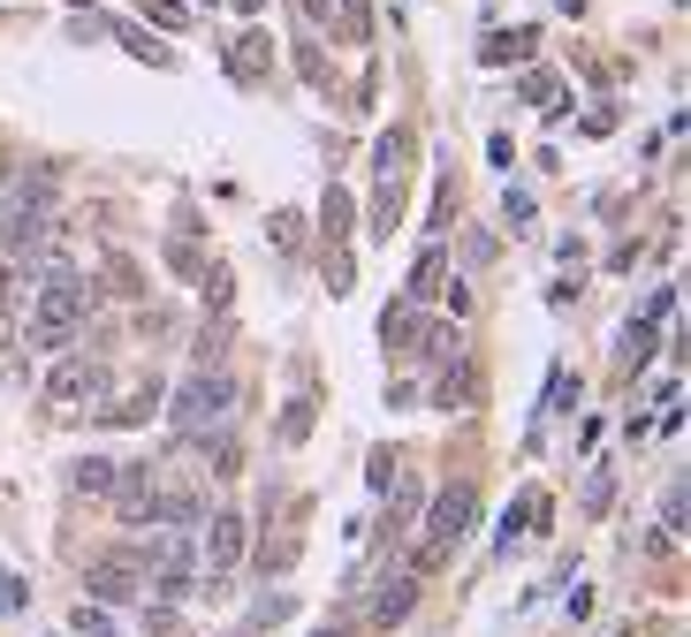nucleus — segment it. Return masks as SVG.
I'll list each match as a JSON object with an SVG mask.
<instances>
[{"label":"nucleus","instance_id":"nucleus-1","mask_svg":"<svg viewBox=\"0 0 691 637\" xmlns=\"http://www.w3.org/2000/svg\"><path fill=\"white\" fill-rule=\"evenodd\" d=\"M472 516H479V501H472V485H441L433 493V508H426V546H418V562H410V577H426L464 531H472Z\"/></svg>","mask_w":691,"mask_h":637},{"label":"nucleus","instance_id":"nucleus-2","mask_svg":"<svg viewBox=\"0 0 691 637\" xmlns=\"http://www.w3.org/2000/svg\"><path fill=\"white\" fill-rule=\"evenodd\" d=\"M228 402H236V387H228V372H190L182 380V395H175V425L182 433H205V425H221L228 418Z\"/></svg>","mask_w":691,"mask_h":637},{"label":"nucleus","instance_id":"nucleus-3","mask_svg":"<svg viewBox=\"0 0 691 637\" xmlns=\"http://www.w3.org/2000/svg\"><path fill=\"white\" fill-rule=\"evenodd\" d=\"M99 387H107V364H99V357H61V364L46 372V402H53V410H76V402L99 395Z\"/></svg>","mask_w":691,"mask_h":637},{"label":"nucleus","instance_id":"nucleus-4","mask_svg":"<svg viewBox=\"0 0 691 637\" xmlns=\"http://www.w3.org/2000/svg\"><path fill=\"white\" fill-rule=\"evenodd\" d=\"M236 562H243V516H205V577H213V592H228Z\"/></svg>","mask_w":691,"mask_h":637},{"label":"nucleus","instance_id":"nucleus-5","mask_svg":"<svg viewBox=\"0 0 691 637\" xmlns=\"http://www.w3.org/2000/svg\"><path fill=\"white\" fill-rule=\"evenodd\" d=\"M153 493H160V464H122V471H115V508H122V524H145V516H153Z\"/></svg>","mask_w":691,"mask_h":637},{"label":"nucleus","instance_id":"nucleus-6","mask_svg":"<svg viewBox=\"0 0 691 637\" xmlns=\"http://www.w3.org/2000/svg\"><path fill=\"white\" fill-rule=\"evenodd\" d=\"M266 69H274V38H266V31H243V38L228 46V76H236V84H259Z\"/></svg>","mask_w":691,"mask_h":637},{"label":"nucleus","instance_id":"nucleus-7","mask_svg":"<svg viewBox=\"0 0 691 637\" xmlns=\"http://www.w3.org/2000/svg\"><path fill=\"white\" fill-rule=\"evenodd\" d=\"M410 608H418V577L403 569V577H388V585H380V600H372V630H395Z\"/></svg>","mask_w":691,"mask_h":637},{"label":"nucleus","instance_id":"nucleus-8","mask_svg":"<svg viewBox=\"0 0 691 637\" xmlns=\"http://www.w3.org/2000/svg\"><path fill=\"white\" fill-rule=\"evenodd\" d=\"M92 600H107V608H122V600H138V569H130L122 554H107V562L92 569Z\"/></svg>","mask_w":691,"mask_h":637},{"label":"nucleus","instance_id":"nucleus-9","mask_svg":"<svg viewBox=\"0 0 691 637\" xmlns=\"http://www.w3.org/2000/svg\"><path fill=\"white\" fill-rule=\"evenodd\" d=\"M380 167H372V175H380V182H395V175H403V167H410V130H388V137H380Z\"/></svg>","mask_w":691,"mask_h":637},{"label":"nucleus","instance_id":"nucleus-10","mask_svg":"<svg viewBox=\"0 0 691 637\" xmlns=\"http://www.w3.org/2000/svg\"><path fill=\"white\" fill-rule=\"evenodd\" d=\"M115 471H122V464H107V456H84V464L69 471V485H76V493H115Z\"/></svg>","mask_w":691,"mask_h":637},{"label":"nucleus","instance_id":"nucleus-11","mask_svg":"<svg viewBox=\"0 0 691 637\" xmlns=\"http://www.w3.org/2000/svg\"><path fill=\"white\" fill-rule=\"evenodd\" d=\"M639 357H654V318H631V334H623V372H639Z\"/></svg>","mask_w":691,"mask_h":637},{"label":"nucleus","instance_id":"nucleus-12","mask_svg":"<svg viewBox=\"0 0 691 637\" xmlns=\"http://www.w3.org/2000/svg\"><path fill=\"white\" fill-rule=\"evenodd\" d=\"M524 99H532V107H547V115H562V84H555L547 69H532V76H524Z\"/></svg>","mask_w":691,"mask_h":637},{"label":"nucleus","instance_id":"nucleus-13","mask_svg":"<svg viewBox=\"0 0 691 637\" xmlns=\"http://www.w3.org/2000/svg\"><path fill=\"white\" fill-rule=\"evenodd\" d=\"M320 220H327V236H349V190H343V182L320 197Z\"/></svg>","mask_w":691,"mask_h":637},{"label":"nucleus","instance_id":"nucleus-14","mask_svg":"<svg viewBox=\"0 0 691 637\" xmlns=\"http://www.w3.org/2000/svg\"><path fill=\"white\" fill-rule=\"evenodd\" d=\"M532 53V31H502V38H487V61H524Z\"/></svg>","mask_w":691,"mask_h":637},{"label":"nucleus","instance_id":"nucleus-15","mask_svg":"<svg viewBox=\"0 0 691 637\" xmlns=\"http://www.w3.org/2000/svg\"><path fill=\"white\" fill-rule=\"evenodd\" d=\"M274 251H305V213H274Z\"/></svg>","mask_w":691,"mask_h":637},{"label":"nucleus","instance_id":"nucleus-16","mask_svg":"<svg viewBox=\"0 0 691 637\" xmlns=\"http://www.w3.org/2000/svg\"><path fill=\"white\" fill-rule=\"evenodd\" d=\"M433 281H441V251H418V266H410V297H433Z\"/></svg>","mask_w":691,"mask_h":637},{"label":"nucleus","instance_id":"nucleus-17","mask_svg":"<svg viewBox=\"0 0 691 637\" xmlns=\"http://www.w3.org/2000/svg\"><path fill=\"white\" fill-rule=\"evenodd\" d=\"M107 274H115V297H145V274L130 259H107Z\"/></svg>","mask_w":691,"mask_h":637},{"label":"nucleus","instance_id":"nucleus-18","mask_svg":"<svg viewBox=\"0 0 691 637\" xmlns=\"http://www.w3.org/2000/svg\"><path fill=\"white\" fill-rule=\"evenodd\" d=\"M305 433H312V402H289V418H282V441H289V448H297V441H305Z\"/></svg>","mask_w":691,"mask_h":637},{"label":"nucleus","instance_id":"nucleus-19","mask_svg":"<svg viewBox=\"0 0 691 637\" xmlns=\"http://www.w3.org/2000/svg\"><path fill=\"white\" fill-rule=\"evenodd\" d=\"M289 608H297V600H289V592H266V600H259V615H251V623H289Z\"/></svg>","mask_w":691,"mask_h":637},{"label":"nucleus","instance_id":"nucleus-20","mask_svg":"<svg viewBox=\"0 0 691 637\" xmlns=\"http://www.w3.org/2000/svg\"><path fill=\"white\" fill-rule=\"evenodd\" d=\"M145 15H153V23H168V31H175V23H182V15H190V8H182V0H153V8H145Z\"/></svg>","mask_w":691,"mask_h":637},{"label":"nucleus","instance_id":"nucleus-21","mask_svg":"<svg viewBox=\"0 0 691 637\" xmlns=\"http://www.w3.org/2000/svg\"><path fill=\"white\" fill-rule=\"evenodd\" d=\"M349 281H357V274H349V259H327V289H335V297H349Z\"/></svg>","mask_w":691,"mask_h":637},{"label":"nucleus","instance_id":"nucleus-22","mask_svg":"<svg viewBox=\"0 0 691 637\" xmlns=\"http://www.w3.org/2000/svg\"><path fill=\"white\" fill-rule=\"evenodd\" d=\"M76 630H84V637H115L107 623H99V608H84V615H76Z\"/></svg>","mask_w":691,"mask_h":637},{"label":"nucleus","instance_id":"nucleus-23","mask_svg":"<svg viewBox=\"0 0 691 637\" xmlns=\"http://www.w3.org/2000/svg\"><path fill=\"white\" fill-rule=\"evenodd\" d=\"M305 15H312V23H335V0H305Z\"/></svg>","mask_w":691,"mask_h":637},{"label":"nucleus","instance_id":"nucleus-24","mask_svg":"<svg viewBox=\"0 0 691 637\" xmlns=\"http://www.w3.org/2000/svg\"><path fill=\"white\" fill-rule=\"evenodd\" d=\"M153 637H182V623H175V615H153Z\"/></svg>","mask_w":691,"mask_h":637},{"label":"nucleus","instance_id":"nucleus-25","mask_svg":"<svg viewBox=\"0 0 691 637\" xmlns=\"http://www.w3.org/2000/svg\"><path fill=\"white\" fill-rule=\"evenodd\" d=\"M236 8H243V15H259V8H266V0H236Z\"/></svg>","mask_w":691,"mask_h":637},{"label":"nucleus","instance_id":"nucleus-26","mask_svg":"<svg viewBox=\"0 0 691 637\" xmlns=\"http://www.w3.org/2000/svg\"><path fill=\"white\" fill-rule=\"evenodd\" d=\"M198 8H221V0H198Z\"/></svg>","mask_w":691,"mask_h":637},{"label":"nucleus","instance_id":"nucleus-27","mask_svg":"<svg viewBox=\"0 0 691 637\" xmlns=\"http://www.w3.org/2000/svg\"><path fill=\"white\" fill-rule=\"evenodd\" d=\"M320 637H335V630H320Z\"/></svg>","mask_w":691,"mask_h":637}]
</instances>
